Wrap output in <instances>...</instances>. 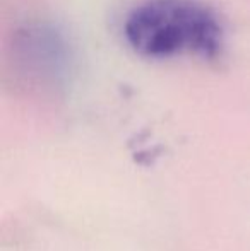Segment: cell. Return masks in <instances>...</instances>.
I'll use <instances>...</instances> for the list:
<instances>
[{"mask_svg": "<svg viewBox=\"0 0 250 251\" xmlns=\"http://www.w3.org/2000/svg\"><path fill=\"white\" fill-rule=\"evenodd\" d=\"M72 55L65 36L50 24H31L14 40V63L19 72L41 80H60L70 69Z\"/></svg>", "mask_w": 250, "mask_h": 251, "instance_id": "7a4b0ae2", "label": "cell"}, {"mask_svg": "<svg viewBox=\"0 0 250 251\" xmlns=\"http://www.w3.org/2000/svg\"><path fill=\"white\" fill-rule=\"evenodd\" d=\"M124 38L144 58L214 60L224 48L226 31L216 10L199 0H146L127 14Z\"/></svg>", "mask_w": 250, "mask_h": 251, "instance_id": "6da1fadb", "label": "cell"}]
</instances>
